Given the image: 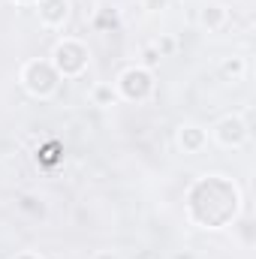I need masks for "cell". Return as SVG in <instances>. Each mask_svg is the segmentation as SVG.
I'll use <instances>...</instances> for the list:
<instances>
[{"mask_svg": "<svg viewBox=\"0 0 256 259\" xmlns=\"http://www.w3.org/2000/svg\"><path fill=\"white\" fill-rule=\"evenodd\" d=\"M27 84H30V91H36V94H49V91L55 88V75H52V69L46 64H33L27 69Z\"/></svg>", "mask_w": 256, "mask_h": 259, "instance_id": "obj_1", "label": "cell"}, {"mask_svg": "<svg viewBox=\"0 0 256 259\" xmlns=\"http://www.w3.org/2000/svg\"><path fill=\"white\" fill-rule=\"evenodd\" d=\"M58 64L66 72H75V69H81V64H84V52L78 46H61L58 49Z\"/></svg>", "mask_w": 256, "mask_h": 259, "instance_id": "obj_2", "label": "cell"}, {"mask_svg": "<svg viewBox=\"0 0 256 259\" xmlns=\"http://www.w3.org/2000/svg\"><path fill=\"white\" fill-rule=\"evenodd\" d=\"M148 88H151V81H148L145 72H127L124 75V91H127L130 97H145Z\"/></svg>", "mask_w": 256, "mask_h": 259, "instance_id": "obj_3", "label": "cell"}, {"mask_svg": "<svg viewBox=\"0 0 256 259\" xmlns=\"http://www.w3.org/2000/svg\"><path fill=\"white\" fill-rule=\"evenodd\" d=\"M64 3H61V0H49V3H46V9H42V15H46V18H49V21H61V18H64Z\"/></svg>", "mask_w": 256, "mask_h": 259, "instance_id": "obj_4", "label": "cell"}, {"mask_svg": "<svg viewBox=\"0 0 256 259\" xmlns=\"http://www.w3.org/2000/svg\"><path fill=\"white\" fill-rule=\"evenodd\" d=\"M21 259H30V256H21Z\"/></svg>", "mask_w": 256, "mask_h": 259, "instance_id": "obj_5", "label": "cell"}]
</instances>
